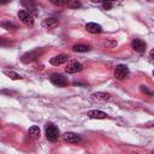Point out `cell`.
<instances>
[{"mask_svg": "<svg viewBox=\"0 0 154 154\" xmlns=\"http://www.w3.org/2000/svg\"><path fill=\"white\" fill-rule=\"evenodd\" d=\"M45 130H46V137H47L48 141L54 142V141H57V140L59 138V136H60L59 129H58L55 125H53L52 123H47Z\"/></svg>", "mask_w": 154, "mask_h": 154, "instance_id": "6da1fadb", "label": "cell"}, {"mask_svg": "<svg viewBox=\"0 0 154 154\" xmlns=\"http://www.w3.org/2000/svg\"><path fill=\"white\" fill-rule=\"evenodd\" d=\"M82 70H83V65L77 60H70L65 66L66 73H77V72H81Z\"/></svg>", "mask_w": 154, "mask_h": 154, "instance_id": "7a4b0ae2", "label": "cell"}, {"mask_svg": "<svg viewBox=\"0 0 154 154\" xmlns=\"http://www.w3.org/2000/svg\"><path fill=\"white\" fill-rule=\"evenodd\" d=\"M18 18L22 20L23 24H25L26 26H32L34 25V17L31 16L30 12L25 11V10H19L18 11Z\"/></svg>", "mask_w": 154, "mask_h": 154, "instance_id": "3957f363", "label": "cell"}, {"mask_svg": "<svg viewBox=\"0 0 154 154\" xmlns=\"http://www.w3.org/2000/svg\"><path fill=\"white\" fill-rule=\"evenodd\" d=\"M41 53H42L41 51H30V52H26V53H24V54L22 55L20 60H22V63H24V64H30V63L37 60L38 57L41 55Z\"/></svg>", "mask_w": 154, "mask_h": 154, "instance_id": "277c9868", "label": "cell"}, {"mask_svg": "<svg viewBox=\"0 0 154 154\" xmlns=\"http://www.w3.org/2000/svg\"><path fill=\"white\" fill-rule=\"evenodd\" d=\"M49 79H51L52 84H54L57 87H66L67 85V78L61 73H53Z\"/></svg>", "mask_w": 154, "mask_h": 154, "instance_id": "5b68a950", "label": "cell"}, {"mask_svg": "<svg viewBox=\"0 0 154 154\" xmlns=\"http://www.w3.org/2000/svg\"><path fill=\"white\" fill-rule=\"evenodd\" d=\"M114 76L117 79H125L129 76V67L126 65H117L114 69Z\"/></svg>", "mask_w": 154, "mask_h": 154, "instance_id": "8992f818", "label": "cell"}, {"mask_svg": "<svg viewBox=\"0 0 154 154\" xmlns=\"http://www.w3.org/2000/svg\"><path fill=\"white\" fill-rule=\"evenodd\" d=\"M61 138H63V141H65L67 143H78V142H81V137L75 132H65V134L61 135Z\"/></svg>", "mask_w": 154, "mask_h": 154, "instance_id": "52a82bcc", "label": "cell"}, {"mask_svg": "<svg viewBox=\"0 0 154 154\" xmlns=\"http://www.w3.org/2000/svg\"><path fill=\"white\" fill-rule=\"evenodd\" d=\"M146 47H147L146 46V42L142 41V40H140V38H135V40L131 41V48L134 51L138 52V53H143L146 51Z\"/></svg>", "mask_w": 154, "mask_h": 154, "instance_id": "ba28073f", "label": "cell"}, {"mask_svg": "<svg viewBox=\"0 0 154 154\" xmlns=\"http://www.w3.org/2000/svg\"><path fill=\"white\" fill-rule=\"evenodd\" d=\"M67 60H69V57L66 54H58V55L51 58L49 59V63L52 65H54V66H58V65H61V64L66 63Z\"/></svg>", "mask_w": 154, "mask_h": 154, "instance_id": "9c48e42d", "label": "cell"}, {"mask_svg": "<svg viewBox=\"0 0 154 154\" xmlns=\"http://www.w3.org/2000/svg\"><path fill=\"white\" fill-rule=\"evenodd\" d=\"M87 116L89 118H93V119H105L107 118V114L102 111H97V109H91L87 113Z\"/></svg>", "mask_w": 154, "mask_h": 154, "instance_id": "30bf717a", "label": "cell"}, {"mask_svg": "<svg viewBox=\"0 0 154 154\" xmlns=\"http://www.w3.org/2000/svg\"><path fill=\"white\" fill-rule=\"evenodd\" d=\"M85 29H87V31H89V32H91V34H99V32L102 31L101 25H99V24H96V23H93V22L87 23V24H85Z\"/></svg>", "mask_w": 154, "mask_h": 154, "instance_id": "8fae6325", "label": "cell"}, {"mask_svg": "<svg viewBox=\"0 0 154 154\" xmlns=\"http://www.w3.org/2000/svg\"><path fill=\"white\" fill-rule=\"evenodd\" d=\"M91 97H93V100L100 101V102H105V101H108L109 100V95L106 94V93H101V91H97V93L91 94Z\"/></svg>", "mask_w": 154, "mask_h": 154, "instance_id": "7c38bea8", "label": "cell"}, {"mask_svg": "<svg viewBox=\"0 0 154 154\" xmlns=\"http://www.w3.org/2000/svg\"><path fill=\"white\" fill-rule=\"evenodd\" d=\"M58 24H59V20H58L57 18H47V19H45L43 23H42V25H43L45 28H48V29L55 28Z\"/></svg>", "mask_w": 154, "mask_h": 154, "instance_id": "4fadbf2b", "label": "cell"}, {"mask_svg": "<svg viewBox=\"0 0 154 154\" xmlns=\"http://www.w3.org/2000/svg\"><path fill=\"white\" fill-rule=\"evenodd\" d=\"M28 134H29V136L32 137V138H40V136H41V131H40L38 126H36V125L30 126L29 130H28Z\"/></svg>", "mask_w": 154, "mask_h": 154, "instance_id": "5bb4252c", "label": "cell"}, {"mask_svg": "<svg viewBox=\"0 0 154 154\" xmlns=\"http://www.w3.org/2000/svg\"><path fill=\"white\" fill-rule=\"evenodd\" d=\"M0 25L4 28V29H7V30H16L18 29V25L11 20H5V22H1Z\"/></svg>", "mask_w": 154, "mask_h": 154, "instance_id": "9a60e30c", "label": "cell"}, {"mask_svg": "<svg viewBox=\"0 0 154 154\" xmlns=\"http://www.w3.org/2000/svg\"><path fill=\"white\" fill-rule=\"evenodd\" d=\"M89 49H90V47L87 46V45H75L72 47L73 52H88Z\"/></svg>", "mask_w": 154, "mask_h": 154, "instance_id": "2e32d148", "label": "cell"}, {"mask_svg": "<svg viewBox=\"0 0 154 154\" xmlns=\"http://www.w3.org/2000/svg\"><path fill=\"white\" fill-rule=\"evenodd\" d=\"M4 73L7 76V77H10L11 79H20L22 77H20V75H18L17 72H14V71H12V70H5L4 71Z\"/></svg>", "mask_w": 154, "mask_h": 154, "instance_id": "e0dca14e", "label": "cell"}, {"mask_svg": "<svg viewBox=\"0 0 154 154\" xmlns=\"http://www.w3.org/2000/svg\"><path fill=\"white\" fill-rule=\"evenodd\" d=\"M22 5H24V6H26L31 12H34L35 14H37V11H36V7H35V5H34V2H31V1H22Z\"/></svg>", "mask_w": 154, "mask_h": 154, "instance_id": "ac0fdd59", "label": "cell"}, {"mask_svg": "<svg viewBox=\"0 0 154 154\" xmlns=\"http://www.w3.org/2000/svg\"><path fill=\"white\" fill-rule=\"evenodd\" d=\"M69 7H72V8H77V7H81V2L79 1H70L66 4Z\"/></svg>", "mask_w": 154, "mask_h": 154, "instance_id": "d6986e66", "label": "cell"}, {"mask_svg": "<svg viewBox=\"0 0 154 154\" xmlns=\"http://www.w3.org/2000/svg\"><path fill=\"white\" fill-rule=\"evenodd\" d=\"M140 89H141V91H142V93H146V94H148L149 96H152V95H153V91H152V90H149L146 85H141V87H140Z\"/></svg>", "mask_w": 154, "mask_h": 154, "instance_id": "ffe728a7", "label": "cell"}, {"mask_svg": "<svg viewBox=\"0 0 154 154\" xmlns=\"http://www.w3.org/2000/svg\"><path fill=\"white\" fill-rule=\"evenodd\" d=\"M102 7H103V10H111L113 7V4L112 2H103Z\"/></svg>", "mask_w": 154, "mask_h": 154, "instance_id": "44dd1931", "label": "cell"}, {"mask_svg": "<svg viewBox=\"0 0 154 154\" xmlns=\"http://www.w3.org/2000/svg\"><path fill=\"white\" fill-rule=\"evenodd\" d=\"M52 4L58 5V6H63V5H66L67 2H66V1H57V0H52Z\"/></svg>", "mask_w": 154, "mask_h": 154, "instance_id": "7402d4cb", "label": "cell"}, {"mask_svg": "<svg viewBox=\"0 0 154 154\" xmlns=\"http://www.w3.org/2000/svg\"><path fill=\"white\" fill-rule=\"evenodd\" d=\"M131 154H138V153H131Z\"/></svg>", "mask_w": 154, "mask_h": 154, "instance_id": "603a6c76", "label": "cell"}, {"mask_svg": "<svg viewBox=\"0 0 154 154\" xmlns=\"http://www.w3.org/2000/svg\"><path fill=\"white\" fill-rule=\"evenodd\" d=\"M0 43H1V38H0Z\"/></svg>", "mask_w": 154, "mask_h": 154, "instance_id": "cb8c5ba5", "label": "cell"}]
</instances>
